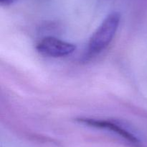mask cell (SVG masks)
Here are the masks:
<instances>
[{"mask_svg": "<svg viewBox=\"0 0 147 147\" xmlns=\"http://www.w3.org/2000/svg\"><path fill=\"white\" fill-rule=\"evenodd\" d=\"M121 16L117 12L110 13L90 37L88 50L90 55H96L103 51L113 40L119 24Z\"/></svg>", "mask_w": 147, "mask_h": 147, "instance_id": "obj_1", "label": "cell"}, {"mask_svg": "<svg viewBox=\"0 0 147 147\" xmlns=\"http://www.w3.org/2000/svg\"><path fill=\"white\" fill-rule=\"evenodd\" d=\"M78 120L81 123L87 125L88 126L111 131L136 147H139L142 145V143L139 138H137L133 133L129 131L127 128H124L121 124L116 121L87 118H79Z\"/></svg>", "mask_w": 147, "mask_h": 147, "instance_id": "obj_2", "label": "cell"}, {"mask_svg": "<svg viewBox=\"0 0 147 147\" xmlns=\"http://www.w3.org/2000/svg\"><path fill=\"white\" fill-rule=\"evenodd\" d=\"M36 48L45 56L60 58L72 54L76 50V46L73 43L49 36L42 39L37 43Z\"/></svg>", "mask_w": 147, "mask_h": 147, "instance_id": "obj_3", "label": "cell"}, {"mask_svg": "<svg viewBox=\"0 0 147 147\" xmlns=\"http://www.w3.org/2000/svg\"><path fill=\"white\" fill-rule=\"evenodd\" d=\"M17 0H0V3H1L2 5H10V4H13V3L15 2Z\"/></svg>", "mask_w": 147, "mask_h": 147, "instance_id": "obj_4", "label": "cell"}]
</instances>
